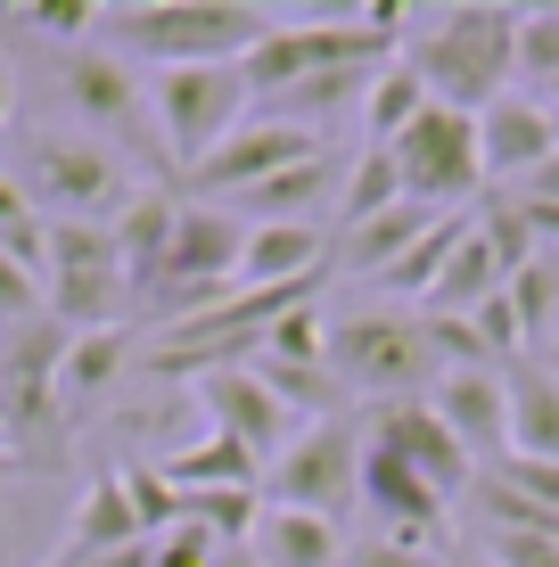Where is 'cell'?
Returning a JSON list of instances; mask_svg holds the SVG:
<instances>
[{
    "instance_id": "5",
    "label": "cell",
    "mask_w": 559,
    "mask_h": 567,
    "mask_svg": "<svg viewBox=\"0 0 559 567\" xmlns=\"http://www.w3.org/2000/svg\"><path fill=\"white\" fill-rule=\"evenodd\" d=\"M436 338L420 312H345L330 321V379L362 403H403L436 386Z\"/></svg>"
},
{
    "instance_id": "20",
    "label": "cell",
    "mask_w": 559,
    "mask_h": 567,
    "mask_svg": "<svg viewBox=\"0 0 559 567\" xmlns=\"http://www.w3.org/2000/svg\"><path fill=\"white\" fill-rule=\"evenodd\" d=\"M157 477L173 494H263V461L247 453V444L215 436V427H206L198 444H182V453H165Z\"/></svg>"
},
{
    "instance_id": "24",
    "label": "cell",
    "mask_w": 559,
    "mask_h": 567,
    "mask_svg": "<svg viewBox=\"0 0 559 567\" xmlns=\"http://www.w3.org/2000/svg\"><path fill=\"white\" fill-rule=\"evenodd\" d=\"M124 370H132V321H124V329H74L66 370H58V412H66V420L91 412V403H100Z\"/></svg>"
},
{
    "instance_id": "4",
    "label": "cell",
    "mask_w": 559,
    "mask_h": 567,
    "mask_svg": "<svg viewBox=\"0 0 559 567\" xmlns=\"http://www.w3.org/2000/svg\"><path fill=\"white\" fill-rule=\"evenodd\" d=\"M66 346H74V329L50 321V312L0 329V436H9V461H58V436H66V412H58Z\"/></svg>"
},
{
    "instance_id": "11",
    "label": "cell",
    "mask_w": 559,
    "mask_h": 567,
    "mask_svg": "<svg viewBox=\"0 0 559 567\" xmlns=\"http://www.w3.org/2000/svg\"><path fill=\"white\" fill-rule=\"evenodd\" d=\"M304 156H330V141L321 132H297V124H280V115H247L230 141L206 156L198 173H189V198L198 206H230V198H247L256 182H272V173H288V165H304Z\"/></svg>"
},
{
    "instance_id": "12",
    "label": "cell",
    "mask_w": 559,
    "mask_h": 567,
    "mask_svg": "<svg viewBox=\"0 0 559 567\" xmlns=\"http://www.w3.org/2000/svg\"><path fill=\"white\" fill-rule=\"evenodd\" d=\"M362 444H379V453H395L412 477H428L445 502H460L477 485V461L460 453V436L445 420L428 412V395H403V403H371L362 412Z\"/></svg>"
},
{
    "instance_id": "35",
    "label": "cell",
    "mask_w": 559,
    "mask_h": 567,
    "mask_svg": "<svg viewBox=\"0 0 559 567\" xmlns=\"http://www.w3.org/2000/svg\"><path fill=\"white\" fill-rule=\"evenodd\" d=\"M9 25H42L58 42H74V33L100 25V0H25V9H9Z\"/></svg>"
},
{
    "instance_id": "13",
    "label": "cell",
    "mask_w": 559,
    "mask_h": 567,
    "mask_svg": "<svg viewBox=\"0 0 559 567\" xmlns=\"http://www.w3.org/2000/svg\"><path fill=\"white\" fill-rule=\"evenodd\" d=\"M189 386H198L206 427H215V436H230V444H247L263 468L297 444V412H288V403H280L247 362H239V370H206V379H189Z\"/></svg>"
},
{
    "instance_id": "17",
    "label": "cell",
    "mask_w": 559,
    "mask_h": 567,
    "mask_svg": "<svg viewBox=\"0 0 559 567\" xmlns=\"http://www.w3.org/2000/svg\"><path fill=\"white\" fill-rule=\"evenodd\" d=\"M330 230L321 223H247V256L239 288H297V280H330Z\"/></svg>"
},
{
    "instance_id": "30",
    "label": "cell",
    "mask_w": 559,
    "mask_h": 567,
    "mask_svg": "<svg viewBox=\"0 0 559 567\" xmlns=\"http://www.w3.org/2000/svg\"><path fill=\"white\" fill-rule=\"evenodd\" d=\"M503 297H510L518 329H527V354H535V346H544V329H551V312H559V264H551V256L518 264L510 280H503Z\"/></svg>"
},
{
    "instance_id": "22",
    "label": "cell",
    "mask_w": 559,
    "mask_h": 567,
    "mask_svg": "<svg viewBox=\"0 0 559 567\" xmlns=\"http://www.w3.org/2000/svg\"><path fill=\"white\" fill-rule=\"evenodd\" d=\"M510 461H559V370L551 362H510Z\"/></svg>"
},
{
    "instance_id": "3",
    "label": "cell",
    "mask_w": 559,
    "mask_h": 567,
    "mask_svg": "<svg viewBox=\"0 0 559 567\" xmlns=\"http://www.w3.org/2000/svg\"><path fill=\"white\" fill-rule=\"evenodd\" d=\"M256 115V91H247L239 66H157L148 74V124H157V165L173 182L215 156L230 132Z\"/></svg>"
},
{
    "instance_id": "23",
    "label": "cell",
    "mask_w": 559,
    "mask_h": 567,
    "mask_svg": "<svg viewBox=\"0 0 559 567\" xmlns=\"http://www.w3.org/2000/svg\"><path fill=\"white\" fill-rule=\"evenodd\" d=\"M428 223H436V206H420V198H395L387 214H371V223H354L338 239V264L354 271V280H379L387 264H403L420 239H428Z\"/></svg>"
},
{
    "instance_id": "6",
    "label": "cell",
    "mask_w": 559,
    "mask_h": 567,
    "mask_svg": "<svg viewBox=\"0 0 559 567\" xmlns=\"http://www.w3.org/2000/svg\"><path fill=\"white\" fill-rule=\"evenodd\" d=\"M42 305H50V321H66V329H124L132 321V271L115 256L107 223H50Z\"/></svg>"
},
{
    "instance_id": "27",
    "label": "cell",
    "mask_w": 559,
    "mask_h": 567,
    "mask_svg": "<svg viewBox=\"0 0 559 567\" xmlns=\"http://www.w3.org/2000/svg\"><path fill=\"white\" fill-rule=\"evenodd\" d=\"M428 107V83H420L412 74V58H379V74H371V91H362V141L371 148H387L403 124H412V115Z\"/></svg>"
},
{
    "instance_id": "7",
    "label": "cell",
    "mask_w": 559,
    "mask_h": 567,
    "mask_svg": "<svg viewBox=\"0 0 559 567\" xmlns=\"http://www.w3.org/2000/svg\"><path fill=\"white\" fill-rule=\"evenodd\" d=\"M263 502H272V511H313V518L345 526L362 511V420L338 412V420L297 427V444L263 468Z\"/></svg>"
},
{
    "instance_id": "21",
    "label": "cell",
    "mask_w": 559,
    "mask_h": 567,
    "mask_svg": "<svg viewBox=\"0 0 559 567\" xmlns=\"http://www.w3.org/2000/svg\"><path fill=\"white\" fill-rule=\"evenodd\" d=\"M247 551H256V567H345L354 543H345V526L313 518V511H272V502H263Z\"/></svg>"
},
{
    "instance_id": "34",
    "label": "cell",
    "mask_w": 559,
    "mask_h": 567,
    "mask_svg": "<svg viewBox=\"0 0 559 567\" xmlns=\"http://www.w3.org/2000/svg\"><path fill=\"white\" fill-rule=\"evenodd\" d=\"M486 567H559V526H486Z\"/></svg>"
},
{
    "instance_id": "9",
    "label": "cell",
    "mask_w": 559,
    "mask_h": 567,
    "mask_svg": "<svg viewBox=\"0 0 559 567\" xmlns=\"http://www.w3.org/2000/svg\"><path fill=\"white\" fill-rule=\"evenodd\" d=\"M25 198L42 206V223H107L124 206V156L91 132H33Z\"/></svg>"
},
{
    "instance_id": "1",
    "label": "cell",
    "mask_w": 559,
    "mask_h": 567,
    "mask_svg": "<svg viewBox=\"0 0 559 567\" xmlns=\"http://www.w3.org/2000/svg\"><path fill=\"white\" fill-rule=\"evenodd\" d=\"M100 33L132 66L148 58V74L157 66H239L272 33V9H247V0H115V9H100Z\"/></svg>"
},
{
    "instance_id": "31",
    "label": "cell",
    "mask_w": 559,
    "mask_h": 567,
    "mask_svg": "<svg viewBox=\"0 0 559 567\" xmlns=\"http://www.w3.org/2000/svg\"><path fill=\"white\" fill-rule=\"evenodd\" d=\"M510 74H518L527 91H551V83H559V9H518Z\"/></svg>"
},
{
    "instance_id": "10",
    "label": "cell",
    "mask_w": 559,
    "mask_h": 567,
    "mask_svg": "<svg viewBox=\"0 0 559 567\" xmlns=\"http://www.w3.org/2000/svg\"><path fill=\"white\" fill-rule=\"evenodd\" d=\"M58 91L66 107L83 115L91 141H107L115 156H148V83L132 58H115L107 42H83V50H58Z\"/></svg>"
},
{
    "instance_id": "16",
    "label": "cell",
    "mask_w": 559,
    "mask_h": 567,
    "mask_svg": "<svg viewBox=\"0 0 559 567\" xmlns=\"http://www.w3.org/2000/svg\"><path fill=\"white\" fill-rule=\"evenodd\" d=\"M362 502L379 511V535L387 543H420V551H445V518L453 502L436 494L428 477H412L395 453H379V444H362Z\"/></svg>"
},
{
    "instance_id": "36",
    "label": "cell",
    "mask_w": 559,
    "mask_h": 567,
    "mask_svg": "<svg viewBox=\"0 0 559 567\" xmlns=\"http://www.w3.org/2000/svg\"><path fill=\"white\" fill-rule=\"evenodd\" d=\"M486 477H494V485H510L518 502H535V511H551V518H559V461H494Z\"/></svg>"
},
{
    "instance_id": "28",
    "label": "cell",
    "mask_w": 559,
    "mask_h": 567,
    "mask_svg": "<svg viewBox=\"0 0 559 567\" xmlns=\"http://www.w3.org/2000/svg\"><path fill=\"white\" fill-rule=\"evenodd\" d=\"M469 223H477L469 206H460V214H436V223H428V239H420V247H412L403 264H387V271H379L371 288H387V297H428V288H436V271L453 264V247L469 239Z\"/></svg>"
},
{
    "instance_id": "40",
    "label": "cell",
    "mask_w": 559,
    "mask_h": 567,
    "mask_svg": "<svg viewBox=\"0 0 559 567\" xmlns=\"http://www.w3.org/2000/svg\"><path fill=\"white\" fill-rule=\"evenodd\" d=\"M535 100H551V107H559V83H551V91H535Z\"/></svg>"
},
{
    "instance_id": "2",
    "label": "cell",
    "mask_w": 559,
    "mask_h": 567,
    "mask_svg": "<svg viewBox=\"0 0 559 567\" xmlns=\"http://www.w3.org/2000/svg\"><path fill=\"white\" fill-rule=\"evenodd\" d=\"M412 58V74L428 83L436 107H460L477 115L486 100H503L518 83L510 74V50H518V9L503 0H460V9H436L428 33H412V42H395Z\"/></svg>"
},
{
    "instance_id": "8",
    "label": "cell",
    "mask_w": 559,
    "mask_h": 567,
    "mask_svg": "<svg viewBox=\"0 0 559 567\" xmlns=\"http://www.w3.org/2000/svg\"><path fill=\"white\" fill-rule=\"evenodd\" d=\"M387 156H395L403 198H420V206H436V214H460V198L486 189V165H477V115H460V107H436L428 100L387 141Z\"/></svg>"
},
{
    "instance_id": "25",
    "label": "cell",
    "mask_w": 559,
    "mask_h": 567,
    "mask_svg": "<svg viewBox=\"0 0 559 567\" xmlns=\"http://www.w3.org/2000/svg\"><path fill=\"white\" fill-rule=\"evenodd\" d=\"M338 189V148L330 156H304V165L272 173V182H256L247 198H230L239 223H313V206Z\"/></svg>"
},
{
    "instance_id": "41",
    "label": "cell",
    "mask_w": 559,
    "mask_h": 567,
    "mask_svg": "<svg viewBox=\"0 0 559 567\" xmlns=\"http://www.w3.org/2000/svg\"><path fill=\"white\" fill-rule=\"evenodd\" d=\"M551 370H559V362H551Z\"/></svg>"
},
{
    "instance_id": "18",
    "label": "cell",
    "mask_w": 559,
    "mask_h": 567,
    "mask_svg": "<svg viewBox=\"0 0 559 567\" xmlns=\"http://www.w3.org/2000/svg\"><path fill=\"white\" fill-rule=\"evenodd\" d=\"M141 511H132V494H124V477H91L83 485V502H74V518H66V543H58V559H74V567H100V559H124V551H141Z\"/></svg>"
},
{
    "instance_id": "33",
    "label": "cell",
    "mask_w": 559,
    "mask_h": 567,
    "mask_svg": "<svg viewBox=\"0 0 559 567\" xmlns=\"http://www.w3.org/2000/svg\"><path fill=\"white\" fill-rule=\"evenodd\" d=\"M230 551V543L215 535V526H198V518H173L165 535H148V567H215Z\"/></svg>"
},
{
    "instance_id": "32",
    "label": "cell",
    "mask_w": 559,
    "mask_h": 567,
    "mask_svg": "<svg viewBox=\"0 0 559 567\" xmlns=\"http://www.w3.org/2000/svg\"><path fill=\"white\" fill-rule=\"evenodd\" d=\"M395 198H403V182H395V156H387V148H362V156H354V182H345V198H338L345 230H354V223H371V214H387Z\"/></svg>"
},
{
    "instance_id": "19",
    "label": "cell",
    "mask_w": 559,
    "mask_h": 567,
    "mask_svg": "<svg viewBox=\"0 0 559 567\" xmlns=\"http://www.w3.org/2000/svg\"><path fill=\"white\" fill-rule=\"evenodd\" d=\"M173 214H182L173 189H124V206L107 214V239H115V256H124V271H132V297H148V280H157V264L173 247Z\"/></svg>"
},
{
    "instance_id": "37",
    "label": "cell",
    "mask_w": 559,
    "mask_h": 567,
    "mask_svg": "<svg viewBox=\"0 0 559 567\" xmlns=\"http://www.w3.org/2000/svg\"><path fill=\"white\" fill-rule=\"evenodd\" d=\"M33 312H50V305H42V280H33L25 264H9V256H0V329L33 321Z\"/></svg>"
},
{
    "instance_id": "39",
    "label": "cell",
    "mask_w": 559,
    "mask_h": 567,
    "mask_svg": "<svg viewBox=\"0 0 559 567\" xmlns=\"http://www.w3.org/2000/svg\"><path fill=\"white\" fill-rule=\"evenodd\" d=\"M0 25H9V9H0ZM9 115H17V83H9V50H0V132H9Z\"/></svg>"
},
{
    "instance_id": "38",
    "label": "cell",
    "mask_w": 559,
    "mask_h": 567,
    "mask_svg": "<svg viewBox=\"0 0 559 567\" xmlns=\"http://www.w3.org/2000/svg\"><path fill=\"white\" fill-rule=\"evenodd\" d=\"M345 567H445V551H420V543L371 535V543H354V551H345Z\"/></svg>"
},
{
    "instance_id": "15",
    "label": "cell",
    "mask_w": 559,
    "mask_h": 567,
    "mask_svg": "<svg viewBox=\"0 0 559 567\" xmlns=\"http://www.w3.org/2000/svg\"><path fill=\"white\" fill-rule=\"evenodd\" d=\"M559 156V107L535 100V91H503V100L477 107V165H486V182H527L535 165H551Z\"/></svg>"
},
{
    "instance_id": "26",
    "label": "cell",
    "mask_w": 559,
    "mask_h": 567,
    "mask_svg": "<svg viewBox=\"0 0 559 567\" xmlns=\"http://www.w3.org/2000/svg\"><path fill=\"white\" fill-rule=\"evenodd\" d=\"M503 280H510V271H503V256H494V247H486V230L469 223V239L453 247V264L436 271V288L420 297V312H445V321H469V312L486 305V297H503Z\"/></svg>"
},
{
    "instance_id": "29",
    "label": "cell",
    "mask_w": 559,
    "mask_h": 567,
    "mask_svg": "<svg viewBox=\"0 0 559 567\" xmlns=\"http://www.w3.org/2000/svg\"><path fill=\"white\" fill-rule=\"evenodd\" d=\"M0 256L25 264L33 280H42V256H50V223H42V206L25 198L17 173H0Z\"/></svg>"
},
{
    "instance_id": "14",
    "label": "cell",
    "mask_w": 559,
    "mask_h": 567,
    "mask_svg": "<svg viewBox=\"0 0 559 567\" xmlns=\"http://www.w3.org/2000/svg\"><path fill=\"white\" fill-rule=\"evenodd\" d=\"M428 412L460 436V453H469L477 468L510 461V386L494 362H460V370H436L428 386Z\"/></svg>"
}]
</instances>
